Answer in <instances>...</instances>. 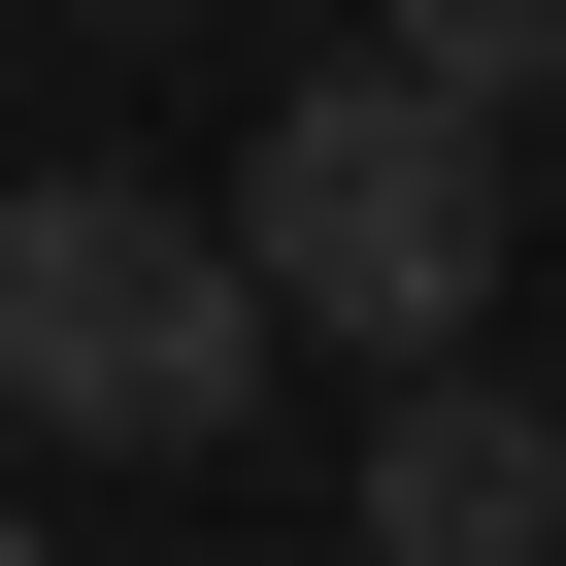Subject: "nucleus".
I'll use <instances>...</instances> for the list:
<instances>
[{
    "label": "nucleus",
    "instance_id": "f257e3e1",
    "mask_svg": "<svg viewBox=\"0 0 566 566\" xmlns=\"http://www.w3.org/2000/svg\"><path fill=\"white\" fill-rule=\"evenodd\" d=\"M266 266H233V200H167V167H34L0 200V433H67V467H233L266 433Z\"/></svg>",
    "mask_w": 566,
    "mask_h": 566
},
{
    "label": "nucleus",
    "instance_id": "f03ea898",
    "mask_svg": "<svg viewBox=\"0 0 566 566\" xmlns=\"http://www.w3.org/2000/svg\"><path fill=\"white\" fill-rule=\"evenodd\" d=\"M500 233H533V167H500L467 101H400V67H301V101H266V167H233V266H266V334H334L367 400H400V367H467Z\"/></svg>",
    "mask_w": 566,
    "mask_h": 566
},
{
    "label": "nucleus",
    "instance_id": "7ed1b4c3",
    "mask_svg": "<svg viewBox=\"0 0 566 566\" xmlns=\"http://www.w3.org/2000/svg\"><path fill=\"white\" fill-rule=\"evenodd\" d=\"M334 500H367V566H566V400H500V367H400Z\"/></svg>",
    "mask_w": 566,
    "mask_h": 566
},
{
    "label": "nucleus",
    "instance_id": "20e7f679",
    "mask_svg": "<svg viewBox=\"0 0 566 566\" xmlns=\"http://www.w3.org/2000/svg\"><path fill=\"white\" fill-rule=\"evenodd\" d=\"M367 67H400V101H467V134H500V101H566V0H367Z\"/></svg>",
    "mask_w": 566,
    "mask_h": 566
},
{
    "label": "nucleus",
    "instance_id": "39448f33",
    "mask_svg": "<svg viewBox=\"0 0 566 566\" xmlns=\"http://www.w3.org/2000/svg\"><path fill=\"white\" fill-rule=\"evenodd\" d=\"M34 34H167V0H34Z\"/></svg>",
    "mask_w": 566,
    "mask_h": 566
},
{
    "label": "nucleus",
    "instance_id": "423d86ee",
    "mask_svg": "<svg viewBox=\"0 0 566 566\" xmlns=\"http://www.w3.org/2000/svg\"><path fill=\"white\" fill-rule=\"evenodd\" d=\"M533 200H566V101H533Z\"/></svg>",
    "mask_w": 566,
    "mask_h": 566
},
{
    "label": "nucleus",
    "instance_id": "0eeeda50",
    "mask_svg": "<svg viewBox=\"0 0 566 566\" xmlns=\"http://www.w3.org/2000/svg\"><path fill=\"white\" fill-rule=\"evenodd\" d=\"M0 566H34V500H0Z\"/></svg>",
    "mask_w": 566,
    "mask_h": 566
}]
</instances>
